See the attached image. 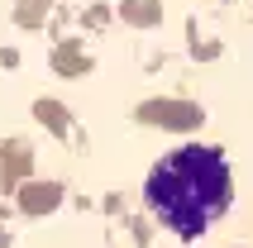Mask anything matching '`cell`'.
<instances>
[{
  "mask_svg": "<svg viewBox=\"0 0 253 248\" xmlns=\"http://www.w3.org/2000/svg\"><path fill=\"white\" fill-rule=\"evenodd\" d=\"M125 19L129 24H158L163 19V0H125Z\"/></svg>",
  "mask_w": 253,
  "mask_h": 248,
  "instance_id": "cell-3",
  "label": "cell"
},
{
  "mask_svg": "<svg viewBox=\"0 0 253 248\" xmlns=\"http://www.w3.org/2000/svg\"><path fill=\"white\" fill-rule=\"evenodd\" d=\"M24 201H29V206H34V210H43V206H53V201H57V191H53V186H48V191H43V186H39V191H29Z\"/></svg>",
  "mask_w": 253,
  "mask_h": 248,
  "instance_id": "cell-6",
  "label": "cell"
},
{
  "mask_svg": "<svg viewBox=\"0 0 253 248\" xmlns=\"http://www.w3.org/2000/svg\"><path fill=\"white\" fill-rule=\"evenodd\" d=\"M148 206L177 239H201L220 215H225L229 196H234V177L220 148H177L148 172Z\"/></svg>",
  "mask_w": 253,
  "mask_h": 248,
  "instance_id": "cell-1",
  "label": "cell"
},
{
  "mask_svg": "<svg viewBox=\"0 0 253 248\" xmlns=\"http://www.w3.org/2000/svg\"><path fill=\"white\" fill-rule=\"evenodd\" d=\"M139 115H143L148 124H168V129H196L206 110L191 105V100H148Z\"/></svg>",
  "mask_w": 253,
  "mask_h": 248,
  "instance_id": "cell-2",
  "label": "cell"
},
{
  "mask_svg": "<svg viewBox=\"0 0 253 248\" xmlns=\"http://www.w3.org/2000/svg\"><path fill=\"white\" fill-rule=\"evenodd\" d=\"M34 110H39V120L48 124V129H62V124H67V120H62V105H57V100H39Z\"/></svg>",
  "mask_w": 253,
  "mask_h": 248,
  "instance_id": "cell-5",
  "label": "cell"
},
{
  "mask_svg": "<svg viewBox=\"0 0 253 248\" xmlns=\"http://www.w3.org/2000/svg\"><path fill=\"white\" fill-rule=\"evenodd\" d=\"M53 62H57V72H62V77H82V72H86V57L77 53V48H57Z\"/></svg>",
  "mask_w": 253,
  "mask_h": 248,
  "instance_id": "cell-4",
  "label": "cell"
}]
</instances>
